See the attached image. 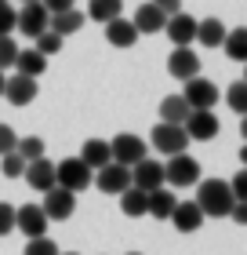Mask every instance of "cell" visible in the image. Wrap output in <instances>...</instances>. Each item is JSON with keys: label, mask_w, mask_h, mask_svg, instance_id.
Returning a JSON list of instances; mask_svg holds the SVG:
<instances>
[{"label": "cell", "mask_w": 247, "mask_h": 255, "mask_svg": "<svg viewBox=\"0 0 247 255\" xmlns=\"http://www.w3.org/2000/svg\"><path fill=\"white\" fill-rule=\"evenodd\" d=\"M222 48H226V55H229V59L247 62V26H240V29H229V33H226V40H222Z\"/></svg>", "instance_id": "cell-28"}, {"label": "cell", "mask_w": 247, "mask_h": 255, "mask_svg": "<svg viewBox=\"0 0 247 255\" xmlns=\"http://www.w3.org/2000/svg\"><path fill=\"white\" fill-rule=\"evenodd\" d=\"M240 135H244V142H247V117L240 121Z\"/></svg>", "instance_id": "cell-42"}, {"label": "cell", "mask_w": 247, "mask_h": 255, "mask_svg": "<svg viewBox=\"0 0 247 255\" xmlns=\"http://www.w3.org/2000/svg\"><path fill=\"white\" fill-rule=\"evenodd\" d=\"M226 26H222V18H200L196 22V40L204 44V48H222V40H226Z\"/></svg>", "instance_id": "cell-23"}, {"label": "cell", "mask_w": 247, "mask_h": 255, "mask_svg": "<svg viewBox=\"0 0 247 255\" xmlns=\"http://www.w3.org/2000/svg\"><path fill=\"white\" fill-rule=\"evenodd\" d=\"M80 160L91 168V171H98V168H105L113 160V153H109V142L105 138H87L84 142V149H80Z\"/></svg>", "instance_id": "cell-20"}, {"label": "cell", "mask_w": 247, "mask_h": 255, "mask_svg": "<svg viewBox=\"0 0 247 255\" xmlns=\"http://www.w3.org/2000/svg\"><path fill=\"white\" fill-rule=\"evenodd\" d=\"M26 255H58V245L51 237H33L26 245Z\"/></svg>", "instance_id": "cell-33"}, {"label": "cell", "mask_w": 247, "mask_h": 255, "mask_svg": "<svg viewBox=\"0 0 247 255\" xmlns=\"http://www.w3.org/2000/svg\"><path fill=\"white\" fill-rule=\"evenodd\" d=\"M15 69L22 77H33L37 80L44 69H48V59H44V55L37 51V48H26V51H18V59H15Z\"/></svg>", "instance_id": "cell-25"}, {"label": "cell", "mask_w": 247, "mask_h": 255, "mask_svg": "<svg viewBox=\"0 0 247 255\" xmlns=\"http://www.w3.org/2000/svg\"><path fill=\"white\" fill-rule=\"evenodd\" d=\"M229 190H233V197H237V201H247V168H240L237 175L229 179Z\"/></svg>", "instance_id": "cell-37"}, {"label": "cell", "mask_w": 247, "mask_h": 255, "mask_svg": "<svg viewBox=\"0 0 247 255\" xmlns=\"http://www.w3.org/2000/svg\"><path fill=\"white\" fill-rule=\"evenodd\" d=\"M91 182H95V171H91L80 157H66V160L55 164V186H62L69 193H80V190H87Z\"/></svg>", "instance_id": "cell-2"}, {"label": "cell", "mask_w": 247, "mask_h": 255, "mask_svg": "<svg viewBox=\"0 0 247 255\" xmlns=\"http://www.w3.org/2000/svg\"><path fill=\"white\" fill-rule=\"evenodd\" d=\"M229 219H233V223H237V226H247V201H237V204H233Z\"/></svg>", "instance_id": "cell-40"}, {"label": "cell", "mask_w": 247, "mask_h": 255, "mask_svg": "<svg viewBox=\"0 0 247 255\" xmlns=\"http://www.w3.org/2000/svg\"><path fill=\"white\" fill-rule=\"evenodd\" d=\"M58 255H77V252H58Z\"/></svg>", "instance_id": "cell-47"}, {"label": "cell", "mask_w": 247, "mask_h": 255, "mask_svg": "<svg viewBox=\"0 0 247 255\" xmlns=\"http://www.w3.org/2000/svg\"><path fill=\"white\" fill-rule=\"evenodd\" d=\"M22 4H40V0H22Z\"/></svg>", "instance_id": "cell-46"}, {"label": "cell", "mask_w": 247, "mask_h": 255, "mask_svg": "<svg viewBox=\"0 0 247 255\" xmlns=\"http://www.w3.org/2000/svg\"><path fill=\"white\" fill-rule=\"evenodd\" d=\"M240 160H244V168H247V142H244V149H240Z\"/></svg>", "instance_id": "cell-43"}, {"label": "cell", "mask_w": 247, "mask_h": 255, "mask_svg": "<svg viewBox=\"0 0 247 255\" xmlns=\"http://www.w3.org/2000/svg\"><path fill=\"white\" fill-rule=\"evenodd\" d=\"M146 142L131 131H120L116 138H109V153H113V164H124V168H135L138 160H146Z\"/></svg>", "instance_id": "cell-3"}, {"label": "cell", "mask_w": 247, "mask_h": 255, "mask_svg": "<svg viewBox=\"0 0 247 255\" xmlns=\"http://www.w3.org/2000/svg\"><path fill=\"white\" fill-rule=\"evenodd\" d=\"M167 73L174 77V80H193V77H200V59H196V51L193 48H174L171 51V59H167Z\"/></svg>", "instance_id": "cell-13"}, {"label": "cell", "mask_w": 247, "mask_h": 255, "mask_svg": "<svg viewBox=\"0 0 247 255\" xmlns=\"http://www.w3.org/2000/svg\"><path fill=\"white\" fill-rule=\"evenodd\" d=\"M87 22V15H80V11L73 7V11H62V15H51L48 18V29L51 33H58V37H69V33H80V26Z\"/></svg>", "instance_id": "cell-22"}, {"label": "cell", "mask_w": 247, "mask_h": 255, "mask_svg": "<svg viewBox=\"0 0 247 255\" xmlns=\"http://www.w3.org/2000/svg\"><path fill=\"white\" fill-rule=\"evenodd\" d=\"M189 102H185L182 95H167L160 102V124H185V117H189Z\"/></svg>", "instance_id": "cell-24"}, {"label": "cell", "mask_w": 247, "mask_h": 255, "mask_svg": "<svg viewBox=\"0 0 247 255\" xmlns=\"http://www.w3.org/2000/svg\"><path fill=\"white\" fill-rule=\"evenodd\" d=\"M0 171H4L7 179H22V175H26V160H22L15 149H11V153L0 157Z\"/></svg>", "instance_id": "cell-32"}, {"label": "cell", "mask_w": 247, "mask_h": 255, "mask_svg": "<svg viewBox=\"0 0 247 255\" xmlns=\"http://www.w3.org/2000/svg\"><path fill=\"white\" fill-rule=\"evenodd\" d=\"M120 11H124V0H91V4H87V18L105 26V22L120 18Z\"/></svg>", "instance_id": "cell-26"}, {"label": "cell", "mask_w": 247, "mask_h": 255, "mask_svg": "<svg viewBox=\"0 0 247 255\" xmlns=\"http://www.w3.org/2000/svg\"><path fill=\"white\" fill-rule=\"evenodd\" d=\"M44 149H48V146H44V138H40V135H26V138H18L15 153L29 164V160H40V157H44Z\"/></svg>", "instance_id": "cell-29"}, {"label": "cell", "mask_w": 247, "mask_h": 255, "mask_svg": "<svg viewBox=\"0 0 247 255\" xmlns=\"http://www.w3.org/2000/svg\"><path fill=\"white\" fill-rule=\"evenodd\" d=\"M95 186L102 190V193H116L120 197L127 186H131V168H124V164H105V168H98L95 171Z\"/></svg>", "instance_id": "cell-11"}, {"label": "cell", "mask_w": 247, "mask_h": 255, "mask_svg": "<svg viewBox=\"0 0 247 255\" xmlns=\"http://www.w3.org/2000/svg\"><path fill=\"white\" fill-rule=\"evenodd\" d=\"M182 99L189 102V110H215V102H218V88L211 84L207 77H193V80H185Z\"/></svg>", "instance_id": "cell-7"}, {"label": "cell", "mask_w": 247, "mask_h": 255, "mask_svg": "<svg viewBox=\"0 0 247 255\" xmlns=\"http://www.w3.org/2000/svg\"><path fill=\"white\" fill-rule=\"evenodd\" d=\"M44 7H48V15H62V11H73L77 0H40Z\"/></svg>", "instance_id": "cell-39"}, {"label": "cell", "mask_w": 247, "mask_h": 255, "mask_svg": "<svg viewBox=\"0 0 247 255\" xmlns=\"http://www.w3.org/2000/svg\"><path fill=\"white\" fill-rule=\"evenodd\" d=\"M0 4H7V0H0Z\"/></svg>", "instance_id": "cell-49"}, {"label": "cell", "mask_w": 247, "mask_h": 255, "mask_svg": "<svg viewBox=\"0 0 247 255\" xmlns=\"http://www.w3.org/2000/svg\"><path fill=\"white\" fill-rule=\"evenodd\" d=\"M22 179H26V182H29V186L37 190V193H48V190L55 186V164H51L48 157L29 160V164H26V175H22Z\"/></svg>", "instance_id": "cell-17"}, {"label": "cell", "mask_w": 247, "mask_h": 255, "mask_svg": "<svg viewBox=\"0 0 247 255\" xmlns=\"http://www.w3.org/2000/svg\"><path fill=\"white\" fill-rule=\"evenodd\" d=\"M164 33L174 40V48H193V40H196V18L185 15V11H174V15H167V22H164Z\"/></svg>", "instance_id": "cell-9"}, {"label": "cell", "mask_w": 247, "mask_h": 255, "mask_svg": "<svg viewBox=\"0 0 247 255\" xmlns=\"http://www.w3.org/2000/svg\"><path fill=\"white\" fill-rule=\"evenodd\" d=\"M48 18H51V15H48V7H44V4H22L15 29L26 33V37H40V33L48 29Z\"/></svg>", "instance_id": "cell-14"}, {"label": "cell", "mask_w": 247, "mask_h": 255, "mask_svg": "<svg viewBox=\"0 0 247 255\" xmlns=\"http://www.w3.org/2000/svg\"><path fill=\"white\" fill-rule=\"evenodd\" d=\"M15 146H18V135L11 131L7 124H0V157H4V153H11Z\"/></svg>", "instance_id": "cell-38"}, {"label": "cell", "mask_w": 247, "mask_h": 255, "mask_svg": "<svg viewBox=\"0 0 247 255\" xmlns=\"http://www.w3.org/2000/svg\"><path fill=\"white\" fill-rule=\"evenodd\" d=\"M149 142H153V149L174 157V153H185L189 135L182 131V124H157V128H153V135H149Z\"/></svg>", "instance_id": "cell-5"}, {"label": "cell", "mask_w": 247, "mask_h": 255, "mask_svg": "<svg viewBox=\"0 0 247 255\" xmlns=\"http://www.w3.org/2000/svg\"><path fill=\"white\" fill-rule=\"evenodd\" d=\"M4 99L11 102V106H29V102L37 99V80H33V77H22V73L7 77V80H4Z\"/></svg>", "instance_id": "cell-15"}, {"label": "cell", "mask_w": 247, "mask_h": 255, "mask_svg": "<svg viewBox=\"0 0 247 255\" xmlns=\"http://www.w3.org/2000/svg\"><path fill=\"white\" fill-rule=\"evenodd\" d=\"M127 255H138V252H127Z\"/></svg>", "instance_id": "cell-48"}, {"label": "cell", "mask_w": 247, "mask_h": 255, "mask_svg": "<svg viewBox=\"0 0 247 255\" xmlns=\"http://www.w3.org/2000/svg\"><path fill=\"white\" fill-rule=\"evenodd\" d=\"M15 59H18V44L11 37H0V69L15 66Z\"/></svg>", "instance_id": "cell-34"}, {"label": "cell", "mask_w": 247, "mask_h": 255, "mask_svg": "<svg viewBox=\"0 0 247 255\" xmlns=\"http://www.w3.org/2000/svg\"><path fill=\"white\" fill-rule=\"evenodd\" d=\"M244 84H247V62H244Z\"/></svg>", "instance_id": "cell-45"}, {"label": "cell", "mask_w": 247, "mask_h": 255, "mask_svg": "<svg viewBox=\"0 0 247 255\" xmlns=\"http://www.w3.org/2000/svg\"><path fill=\"white\" fill-rule=\"evenodd\" d=\"M15 22H18V11L11 7V4H0V37H11Z\"/></svg>", "instance_id": "cell-35"}, {"label": "cell", "mask_w": 247, "mask_h": 255, "mask_svg": "<svg viewBox=\"0 0 247 255\" xmlns=\"http://www.w3.org/2000/svg\"><path fill=\"white\" fill-rule=\"evenodd\" d=\"M164 182H171V186H193V182H200V160L189 157V153L167 157V164H164Z\"/></svg>", "instance_id": "cell-4"}, {"label": "cell", "mask_w": 247, "mask_h": 255, "mask_svg": "<svg viewBox=\"0 0 247 255\" xmlns=\"http://www.w3.org/2000/svg\"><path fill=\"white\" fill-rule=\"evenodd\" d=\"M174 204H178V197H174L167 186H160V190H153V193H149V201H146V215H153V219H171Z\"/></svg>", "instance_id": "cell-21"}, {"label": "cell", "mask_w": 247, "mask_h": 255, "mask_svg": "<svg viewBox=\"0 0 247 255\" xmlns=\"http://www.w3.org/2000/svg\"><path fill=\"white\" fill-rule=\"evenodd\" d=\"M233 204H237V197H233L229 182H222V179H204V182H200V190H196V208H200L204 215L222 219V215L233 212Z\"/></svg>", "instance_id": "cell-1"}, {"label": "cell", "mask_w": 247, "mask_h": 255, "mask_svg": "<svg viewBox=\"0 0 247 255\" xmlns=\"http://www.w3.org/2000/svg\"><path fill=\"white\" fill-rule=\"evenodd\" d=\"M15 226L29 241L33 237H44V234H48V215H44L40 204H22V208H15Z\"/></svg>", "instance_id": "cell-12"}, {"label": "cell", "mask_w": 247, "mask_h": 255, "mask_svg": "<svg viewBox=\"0 0 247 255\" xmlns=\"http://www.w3.org/2000/svg\"><path fill=\"white\" fill-rule=\"evenodd\" d=\"M182 131L193 138V142H211V138L218 135V117L211 110H193L189 117H185Z\"/></svg>", "instance_id": "cell-8"}, {"label": "cell", "mask_w": 247, "mask_h": 255, "mask_svg": "<svg viewBox=\"0 0 247 255\" xmlns=\"http://www.w3.org/2000/svg\"><path fill=\"white\" fill-rule=\"evenodd\" d=\"M131 22H135L138 33H164V22H167V15H164L157 4H142V7L135 11Z\"/></svg>", "instance_id": "cell-19"}, {"label": "cell", "mask_w": 247, "mask_h": 255, "mask_svg": "<svg viewBox=\"0 0 247 255\" xmlns=\"http://www.w3.org/2000/svg\"><path fill=\"white\" fill-rule=\"evenodd\" d=\"M146 201H149V193L127 186V190L120 193V212H124L127 219H142V215H146Z\"/></svg>", "instance_id": "cell-27"}, {"label": "cell", "mask_w": 247, "mask_h": 255, "mask_svg": "<svg viewBox=\"0 0 247 255\" xmlns=\"http://www.w3.org/2000/svg\"><path fill=\"white\" fill-rule=\"evenodd\" d=\"M226 102H229V110H233V113L247 117V84H244V80H237V84H229V88H226Z\"/></svg>", "instance_id": "cell-30"}, {"label": "cell", "mask_w": 247, "mask_h": 255, "mask_svg": "<svg viewBox=\"0 0 247 255\" xmlns=\"http://www.w3.org/2000/svg\"><path fill=\"white\" fill-rule=\"evenodd\" d=\"M131 186L142 190V193L160 190V186H164V164H160V160H153V157L138 160V164L131 168Z\"/></svg>", "instance_id": "cell-10"}, {"label": "cell", "mask_w": 247, "mask_h": 255, "mask_svg": "<svg viewBox=\"0 0 247 255\" xmlns=\"http://www.w3.org/2000/svg\"><path fill=\"white\" fill-rule=\"evenodd\" d=\"M4 80H7V77H4V69H0V95H4Z\"/></svg>", "instance_id": "cell-44"}, {"label": "cell", "mask_w": 247, "mask_h": 255, "mask_svg": "<svg viewBox=\"0 0 247 255\" xmlns=\"http://www.w3.org/2000/svg\"><path fill=\"white\" fill-rule=\"evenodd\" d=\"M33 40H37V51L44 55V59H51V55L62 51V37H58V33H51V29H44L40 37H33Z\"/></svg>", "instance_id": "cell-31"}, {"label": "cell", "mask_w": 247, "mask_h": 255, "mask_svg": "<svg viewBox=\"0 0 247 255\" xmlns=\"http://www.w3.org/2000/svg\"><path fill=\"white\" fill-rule=\"evenodd\" d=\"M105 40H109L113 48H135V40H138L135 22H131V18H113V22H105Z\"/></svg>", "instance_id": "cell-18"}, {"label": "cell", "mask_w": 247, "mask_h": 255, "mask_svg": "<svg viewBox=\"0 0 247 255\" xmlns=\"http://www.w3.org/2000/svg\"><path fill=\"white\" fill-rule=\"evenodd\" d=\"M44 215H48V223H66L69 215H73V208H77V193H69L62 186H51L48 193H44Z\"/></svg>", "instance_id": "cell-6"}, {"label": "cell", "mask_w": 247, "mask_h": 255, "mask_svg": "<svg viewBox=\"0 0 247 255\" xmlns=\"http://www.w3.org/2000/svg\"><path fill=\"white\" fill-rule=\"evenodd\" d=\"M149 4H157L164 15H174V11H182V0H149Z\"/></svg>", "instance_id": "cell-41"}, {"label": "cell", "mask_w": 247, "mask_h": 255, "mask_svg": "<svg viewBox=\"0 0 247 255\" xmlns=\"http://www.w3.org/2000/svg\"><path fill=\"white\" fill-rule=\"evenodd\" d=\"M204 212L196 208V201H178L174 204V212H171V223H174V230L178 234H196L200 226H204Z\"/></svg>", "instance_id": "cell-16"}, {"label": "cell", "mask_w": 247, "mask_h": 255, "mask_svg": "<svg viewBox=\"0 0 247 255\" xmlns=\"http://www.w3.org/2000/svg\"><path fill=\"white\" fill-rule=\"evenodd\" d=\"M11 230H15V204L0 201V237L11 234Z\"/></svg>", "instance_id": "cell-36"}]
</instances>
